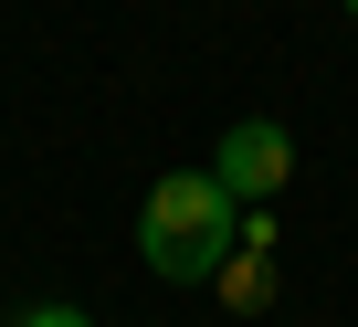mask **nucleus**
Wrapping results in <instances>:
<instances>
[{
	"instance_id": "nucleus-2",
	"label": "nucleus",
	"mask_w": 358,
	"mask_h": 327,
	"mask_svg": "<svg viewBox=\"0 0 358 327\" xmlns=\"http://www.w3.org/2000/svg\"><path fill=\"white\" fill-rule=\"evenodd\" d=\"M211 180H222L243 211H274V190L295 180V127H285V116H232L222 148H211Z\"/></svg>"
},
{
	"instance_id": "nucleus-3",
	"label": "nucleus",
	"mask_w": 358,
	"mask_h": 327,
	"mask_svg": "<svg viewBox=\"0 0 358 327\" xmlns=\"http://www.w3.org/2000/svg\"><path fill=\"white\" fill-rule=\"evenodd\" d=\"M211 295L222 306H274V211H243V243L222 253V274H211Z\"/></svg>"
},
{
	"instance_id": "nucleus-4",
	"label": "nucleus",
	"mask_w": 358,
	"mask_h": 327,
	"mask_svg": "<svg viewBox=\"0 0 358 327\" xmlns=\"http://www.w3.org/2000/svg\"><path fill=\"white\" fill-rule=\"evenodd\" d=\"M11 327H95V316H85V306H64V295H43V306H32V316H11Z\"/></svg>"
},
{
	"instance_id": "nucleus-1",
	"label": "nucleus",
	"mask_w": 358,
	"mask_h": 327,
	"mask_svg": "<svg viewBox=\"0 0 358 327\" xmlns=\"http://www.w3.org/2000/svg\"><path fill=\"white\" fill-rule=\"evenodd\" d=\"M232 243H243V201H232L211 169H169V180L137 201V264H148L158 285H211Z\"/></svg>"
},
{
	"instance_id": "nucleus-5",
	"label": "nucleus",
	"mask_w": 358,
	"mask_h": 327,
	"mask_svg": "<svg viewBox=\"0 0 358 327\" xmlns=\"http://www.w3.org/2000/svg\"><path fill=\"white\" fill-rule=\"evenodd\" d=\"M348 22H358V0H348Z\"/></svg>"
}]
</instances>
